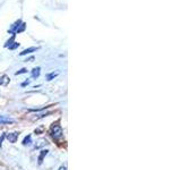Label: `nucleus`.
<instances>
[{
	"instance_id": "obj_1",
	"label": "nucleus",
	"mask_w": 181,
	"mask_h": 170,
	"mask_svg": "<svg viewBox=\"0 0 181 170\" xmlns=\"http://www.w3.org/2000/svg\"><path fill=\"white\" fill-rule=\"evenodd\" d=\"M50 134L54 139H59L62 137L63 132H62V127L59 125V123H54L52 124L51 128H50Z\"/></svg>"
},
{
	"instance_id": "obj_2",
	"label": "nucleus",
	"mask_w": 181,
	"mask_h": 170,
	"mask_svg": "<svg viewBox=\"0 0 181 170\" xmlns=\"http://www.w3.org/2000/svg\"><path fill=\"white\" fill-rule=\"evenodd\" d=\"M24 30H25V23H22L21 21H17L14 25L11 26V28L9 32L16 34V33H21V32H23Z\"/></svg>"
},
{
	"instance_id": "obj_3",
	"label": "nucleus",
	"mask_w": 181,
	"mask_h": 170,
	"mask_svg": "<svg viewBox=\"0 0 181 170\" xmlns=\"http://www.w3.org/2000/svg\"><path fill=\"white\" fill-rule=\"evenodd\" d=\"M18 135H19V133L14 132V133H9V134H7L6 135V137H7V139H8L10 143H16V141H17V139H18Z\"/></svg>"
},
{
	"instance_id": "obj_4",
	"label": "nucleus",
	"mask_w": 181,
	"mask_h": 170,
	"mask_svg": "<svg viewBox=\"0 0 181 170\" xmlns=\"http://www.w3.org/2000/svg\"><path fill=\"white\" fill-rule=\"evenodd\" d=\"M37 50V48L35 46H31V48H27L25 50H23V51L19 53V56H25V55H28V53H32V52H34Z\"/></svg>"
},
{
	"instance_id": "obj_5",
	"label": "nucleus",
	"mask_w": 181,
	"mask_h": 170,
	"mask_svg": "<svg viewBox=\"0 0 181 170\" xmlns=\"http://www.w3.org/2000/svg\"><path fill=\"white\" fill-rule=\"evenodd\" d=\"M14 120L9 118H6L4 116H0V125H6V124H13Z\"/></svg>"
},
{
	"instance_id": "obj_6",
	"label": "nucleus",
	"mask_w": 181,
	"mask_h": 170,
	"mask_svg": "<svg viewBox=\"0 0 181 170\" xmlns=\"http://www.w3.org/2000/svg\"><path fill=\"white\" fill-rule=\"evenodd\" d=\"M40 70H41V68H40V67L34 68V69L32 70V77H33V78L39 77V76H40Z\"/></svg>"
},
{
	"instance_id": "obj_7",
	"label": "nucleus",
	"mask_w": 181,
	"mask_h": 170,
	"mask_svg": "<svg viewBox=\"0 0 181 170\" xmlns=\"http://www.w3.org/2000/svg\"><path fill=\"white\" fill-rule=\"evenodd\" d=\"M48 152H49L48 150H43V151H41V154L39 155V163H40V165H41L42 161H43V158L48 154Z\"/></svg>"
},
{
	"instance_id": "obj_8",
	"label": "nucleus",
	"mask_w": 181,
	"mask_h": 170,
	"mask_svg": "<svg viewBox=\"0 0 181 170\" xmlns=\"http://www.w3.org/2000/svg\"><path fill=\"white\" fill-rule=\"evenodd\" d=\"M58 75H59V73L58 72H52V73H50V74H48L47 75V81H51V79H53L54 77H57Z\"/></svg>"
},
{
	"instance_id": "obj_9",
	"label": "nucleus",
	"mask_w": 181,
	"mask_h": 170,
	"mask_svg": "<svg viewBox=\"0 0 181 170\" xmlns=\"http://www.w3.org/2000/svg\"><path fill=\"white\" fill-rule=\"evenodd\" d=\"M32 143V136L31 135H27L25 139H23V145H28Z\"/></svg>"
},
{
	"instance_id": "obj_10",
	"label": "nucleus",
	"mask_w": 181,
	"mask_h": 170,
	"mask_svg": "<svg viewBox=\"0 0 181 170\" xmlns=\"http://www.w3.org/2000/svg\"><path fill=\"white\" fill-rule=\"evenodd\" d=\"M8 82H9V78L7 77L6 75H4V76L0 77V85H6Z\"/></svg>"
},
{
	"instance_id": "obj_11",
	"label": "nucleus",
	"mask_w": 181,
	"mask_h": 170,
	"mask_svg": "<svg viewBox=\"0 0 181 170\" xmlns=\"http://www.w3.org/2000/svg\"><path fill=\"white\" fill-rule=\"evenodd\" d=\"M18 46H19V43H18V42H14V43H11V44L8 46V48H9L10 50H14V49H16Z\"/></svg>"
},
{
	"instance_id": "obj_12",
	"label": "nucleus",
	"mask_w": 181,
	"mask_h": 170,
	"mask_svg": "<svg viewBox=\"0 0 181 170\" xmlns=\"http://www.w3.org/2000/svg\"><path fill=\"white\" fill-rule=\"evenodd\" d=\"M26 72H27V69H26V68H22L21 70H18V72L15 73V75H21V74H25Z\"/></svg>"
},
{
	"instance_id": "obj_13",
	"label": "nucleus",
	"mask_w": 181,
	"mask_h": 170,
	"mask_svg": "<svg viewBox=\"0 0 181 170\" xmlns=\"http://www.w3.org/2000/svg\"><path fill=\"white\" fill-rule=\"evenodd\" d=\"M13 41H14V37H11L10 40H8V41L6 42V44H5V46H6V48H8V46H10L11 43H13Z\"/></svg>"
},
{
	"instance_id": "obj_14",
	"label": "nucleus",
	"mask_w": 181,
	"mask_h": 170,
	"mask_svg": "<svg viewBox=\"0 0 181 170\" xmlns=\"http://www.w3.org/2000/svg\"><path fill=\"white\" fill-rule=\"evenodd\" d=\"M5 137H6L5 134H4L2 136H1V137H0V148H1V143H2V141H4V139H5Z\"/></svg>"
},
{
	"instance_id": "obj_15",
	"label": "nucleus",
	"mask_w": 181,
	"mask_h": 170,
	"mask_svg": "<svg viewBox=\"0 0 181 170\" xmlns=\"http://www.w3.org/2000/svg\"><path fill=\"white\" fill-rule=\"evenodd\" d=\"M59 170H67V167H66V166H61V167L59 168Z\"/></svg>"
},
{
	"instance_id": "obj_16",
	"label": "nucleus",
	"mask_w": 181,
	"mask_h": 170,
	"mask_svg": "<svg viewBox=\"0 0 181 170\" xmlns=\"http://www.w3.org/2000/svg\"><path fill=\"white\" fill-rule=\"evenodd\" d=\"M27 84H30V81H26V82H24L23 84H22V86H25V85H27Z\"/></svg>"
}]
</instances>
